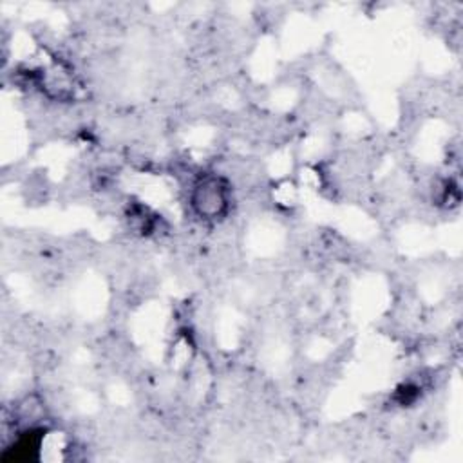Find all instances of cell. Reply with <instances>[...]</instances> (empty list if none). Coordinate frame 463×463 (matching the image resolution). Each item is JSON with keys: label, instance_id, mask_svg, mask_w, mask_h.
Instances as JSON below:
<instances>
[{"label": "cell", "instance_id": "1", "mask_svg": "<svg viewBox=\"0 0 463 463\" xmlns=\"http://www.w3.org/2000/svg\"><path fill=\"white\" fill-rule=\"evenodd\" d=\"M192 208L201 219H219L228 212L230 188L222 177L204 175L192 186Z\"/></svg>", "mask_w": 463, "mask_h": 463}]
</instances>
